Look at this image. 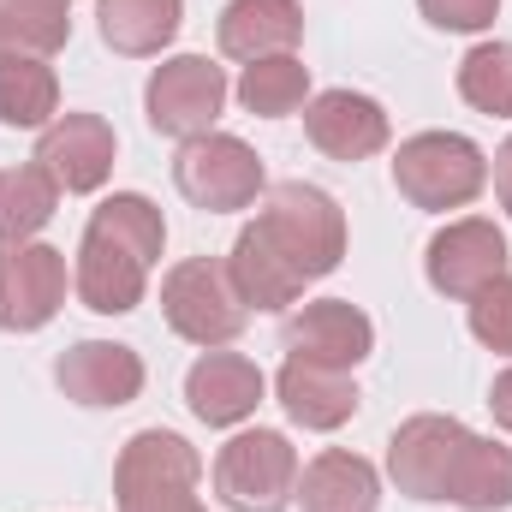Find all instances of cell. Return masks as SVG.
I'll return each instance as SVG.
<instances>
[{
    "label": "cell",
    "mask_w": 512,
    "mask_h": 512,
    "mask_svg": "<svg viewBox=\"0 0 512 512\" xmlns=\"http://www.w3.org/2000/svg\"><path fill=\"white\" fill-rule=\"evenodd\" d=\"M417 12L435 24V30H453V36H477L501 18V0H417Z\"/></svg>",
    "instance_id": "obj_28"
},
{
    "label": "cell",
    "mask_w": 512,
    "mask_h": 512,
    "mask_svg": "<svg viewBox=\"0 0 512 512\" xmlns=\"http://www.w3.org/2000/svg\"><path fill=\"white\" fill-rule=\"evenodd\" d=\"M215 495L227 512H286L298 495V447L280 429H239L215 453Z\"/></svg>",
    "instance_id": "obj_6"
},
{
    "label": "cell",
    "mask_w": 512,
    "mask_h": 512,
    "mask_svg": "<svg viewBox=\"0 0 512 512\" xmlns=\"http://www.w3.org/2000/svg\"><path fill=\"white\" fill-rule=\"evenodd\" d=\"M346 256V209L304 179L268 185L256 203V221L233 239L227 274L245 298V310H286L304 298L310 280L334 274Z\"/></svg>",
    "instance_id": "obj_1"
},
{
    "label": "cell",
    "mask_w": 512,
    "mask_h": 512,
    "mask_svg": "<svg viewBox=\"0 0 512 512\" xmlns=\"http://www.w3.org/2000/svg\"><path fill=\"white\" fill-rule=\"evenodd\" d=\"M173 185H179L185 203H197V209H209V215L251 209L256 197L268 191L256 149L245 143V137H233V131H203V137L179 143Z\"/></svg>",
    "instance_id": "obj_7"
},
{
    "label": "cell",
    "mask_w": 512,
    "mask_h": 512,
    "mask_svg": "<svg viewBox=\"0 0 512 512\" xmlns=\"http://www.w3.org/2000/svg\"><path fill=\"white\" fill-rule=\"evenodd\" d=\"M280 340H286V358L328 364V370H358L376 352V322L352 298H316V304H298L286 316Z\"/></svg>",
    "instance_id": "obj_11"
},
{
    "label": "cell",
    "mask_w": 512,
    "mask_h": 512,
    "mask_svg": "<svg viewBox=\"0 0 512 512\" xmlns=\"http://www.w3.org/2000/svg\"><path fill=\"white\" fill-rule=\"evenodd\" d=\"M274 393L286 405V417L310 435H334L340 423L358 417V382L352 370H328V364H304V358H286L280 376H274Z\"/></svg>",
    "instance_id": "obj_17"
},
{
    "label": "cell",
    "mask_w": 512,
    "mask_h": 512,
    "mask_svg": "<svg viewBox=\"0 0 512 512\" xmlns=\"http://www.w3.org/2000/svg\"><path fill=\"white\" fill-rule=\"evenodd\" d=\"M114 155H120V137H114V126L102 114H60L36 137V167L72 197L102 191L108 173H114Z\"/></svg>",
    "instance_id": "obj_12"
},
{
    "label": "cell",
    "mask_w": 512,
    "mask_h": 512,
    "mask_svg": "<svg viewBox=\"0 0 512 512\" xmlns=\"http://www.w3.org/2000/svg\"><path fill=\"white\" fill-rule=\"evenodd\" d=\"M72 42V0H0V66L54 60Z\"/></svg>",
    "instance_id": "obj_21"
},
{
    "label": "cell",
    "mask_w": 512,
    "mask_h": 512,
    "mask_svg": "<svg viewBox=\"0 0 512 512\" xmlns=\"http://www.w3.org/2000/svg\"><path fill=\"white\" fill-rule=\"evenodd\" d=\"M423 274H429V286L441 298H471L495 274H507V233L495 221H483V215L447 221L423 251Z\"/></svg>",
    "instance_id": "obj_13"
},
{
    "label": "cell",
    "mask_w": 512,
    "mask_h": 512,
    "mask_svg": "<svg viewBox=\"0 0 512 512\" xmlns=\"http://www.w3.org/2000/svg\"><path fill=\"white\" fill-rule=\"evenodd\" d=\"M215 42L227 60H268V54H292L304 42V6L298 0H227Z\"/></svg>",
    "instance_id": "obj_18"
},
{
    "label": "cell",
    "mask_w": 512,
    "mask_h": 512,
    "mask_svg": "<svg viewBox=\"0 0 512 512\" xmlns=\"http://www.w3.org/2000/svg\"><path fill=\"white\" fill-rule=\"evenodd\" d=\"M161 316H167V328L179 340H191L203 352L233 346L245 334V322H251L227 262H215V256H185V262H173L161 274Z\"/></svg>",
    "instance_id": "obj_5"
},
{
    "label": "cell",
    "mask_w": 512,
    "mask_h": 512,
    "mask_svg": "<svg viewBox=\"0 0 512 512\" xmlns=\"http://www.w3.org/2000/svg\"><path fill=\"white\" fill-rule=\"evenodd\" d=\"M465 304H471V334H477L489 352L512 358V274H495V280H489L483 292H471Z\"/></svg>",
    "instance_id": "obj_27"
},
{
    "label": "cell",
    "mask_w": 512,
    "mask_h": 512,
    "mask_svg": "<svg viewBox=\"0 0 512 512\" xmlns=\"http://www.w3.org/2000/svg\"><path fill=\"white\" fill-rule=\"evenodd\" d=\"M60 209V185L30 161V167H6L0 173V245H24L36 239Z\"/></svg>",
    "instance_id": "obj_25"
},
{
    "label": "cell",
    "mask_w": 512,
    "mask_h": 512,
    "mask_svg": "<svg viewBox=\"0 0 512 512\" xmlns=\"http://www.w3.org/2000/svg\"><path fill=\"white\" fill-rule=\"evenodd\" d=\"M465 441H471V429L459 417L417 411L387 441V477L411 501H447L453 495V477H459V459H465Z\"/></svg>",
    "instance_id": "obj_9"
},
{
    "label": "cell",
    "mask_w": 512,
    "mask_h": 512,
    "mask_svg": "<svg viewBox=\"0 0 512 512\" xmlns=\"http://www.w3.org/2000/svg\"><path fill=\"white\" fill-rule=\"evenodd\" d=\"M459 96L489 120H512V42H477L459 60Z\"/></svg>",
    "instance_id": "obj_26"
},
{
    "label": "cell",
    "mask_w": 512,
    "mask_h": 512,
    "mask_svg": "<svg viewBox=\"0 0 512 512\" xmlns=\"http://www.w3.org/2000/svg\"><path fill=\"white\" fill-rule=\"evenodd\" d=\"M262 387H268V376L256 370L251 358L221 346V352H203L185 370V405L209 429H239L256 405H262Z\"/></svg>",
    "instance_id": "obj_16"
},
{
    "label": "cell",
    "mask_w": 512,
    "mask_h": 512,
    "mask_svg": "<svg viewBox=\"0 0 512 512\" xmlns=\"http://www.w3.org/2000/svg\"><path fill=\"white\" fill-rule=\"evenodd\" d=\"M393 185L411 209L447 215L483 197L489 185V155L465 131H417L393 149Z\"/></svg>",
    "instance_id": "obj_3"
},
{
    "label": "cell",
    "mask_w": 512,
    "mask_h": 512,
    "mask_svg": "<svg viewBox=\"0 0 512 512\" xmlns=\"http://www.w3.org/2000/svg\"><path fill=\"white\" fill-rule=\"evenodd\" d=\"M495 197H501V209L512 215V137L495 149Z\"/></svg>",
    "instance_id": "obj_30"
},
{
    "label": "cell",
    "mask_w": 512,
    "mask_h": 512,
    "mask_svg": "<svg viewBox=\"0 0 512 512\" xmlns=\"http://www.w3.org/2000/svg\"><path fill=\"white\" fill-rule=\"evenodd\" d=\"M96 24H102V42L126 60H149L161 54L179 24H185V0H96Z\"/></svg>",
    "instance_id": "obj_20"
},
{
    "label": "cell",
    "mask_w": 512,
    "mask_h": 512,
    "mask_svg": "<svg viewBox=\"0 0 512 512\" xmlns=\"http://www.w3.org/2000/svg\"><path fill=\"white\" fill-rule=\"evenodd\" d=\"M292 501L304 512H376L382 507V477H376L370 459H358L346 447H328L298 471Z\"/></svg>",
    "instance_id": "obj_19"
},
{
    "label": "cell",
    "mask_w": 512,
    "mask_h": 512,
    "mask_svg": "<svg viewBox=\"0 0 512 512\" xmlns=\"http://www.w3.org/2000/svg\"><path fill=\"white\" fill-rule=\"evenodd\" d=\"M304 137L328 155V161H370L382 155L393 120L376 96H358V90H322L304 102Z\"/></svg>",
    "instance_id": "obj_14"
},
{
    "label": "cell",
    "mask_w": 512,
    "mask_h": 512,
    "mask_svg": "<svg viewBox=\"0 0 512 512\" xmlns=\"http://www.w3.org/2000/svg\"><path fill=\"white\" fill-rule=\"evenodd\" d=\"M203 459L173 429H137L114 459V501L120 512H203Z\"/></svg>",
    "instance_id": "obj_4"
},
{
    "label": "cell",
    "mask_w": 512,
    "mask_h": 512,
    "mask_svg": "<svg viewBox=\"0 0 512 512\" xmlns=\"http://www.w3.org/2000/svg\"><path fill=\"white\" fill-rule=\"evenodd\" d=\"M227 96H233V84H227V72H221L209 54H173V60H161V66L149 72V84H143V114H149V131L191 143V137L215 131Z\"/></svg>",
    "instance_id": "obj_8"
},
{
    "label": "cell",
    "mask_w": 512,
    "mask_h": 512,
    "mask_svg": "<svg viewBox=\"0 0 512 512\" xmlns=\"http://www.w3.org/2000/svg\"><path fill=\"white\" fill-rule=\"evenodd\" d=\"M447 501L465 512H507L512 507V447L489 441V435H471Z\"/></svg>",
    "instance_id": "obj_23"
},
{
    "label": "cell",
    "mask_w": 512,
    "mask_h": 512,
    "mask_svg": "<svg viewBox=\"0 0 512 512\" xmlns=\"http://www.w3.org/2000/svg\"><path fill=\"white\" fill-rule=\"evenodd\" d=\"M60 120V78L48 60H12L0 66V126L42 131Z\"/></svg>",
    "instance_id": "obj_24"
},
{
    "label": "cell",
    "mask_w": 512,
    "mask_h": 512,
    "mask_svg": "<svg viewBox=\"0 0 512 512\" xmlns=\"http://www.w3.org/2000/svg\"><path fill=\"white\" fill-rule=\"evenodd\" d=\"M239 108L256 114V120H286L310 102V66L298 54H268V60H251L233 84Z\"/></svg>",
    "instance_id": "obj_22"
},
{
    "label": "cell",
    "mask_w": 512,
    "mask_h": 512,
    "mask_svg": "<svg viewBox=\"0 0 512 512\" xmlns=\"http://www.w3.org/2000/svg\"><path fill=\"white\" fill-rule=\"evenodd\" d=\"M167 251V221L143 191H114L90 209V227L78 239L72 292L96 316H131L149 292V268Z\"/></svg>",
    "instance_id": "obj_2"
},
{
    "label": "cell",
    "mask_w": 512,
    "mask_h": 512,
    "mask_svg": "<svg viewBox=\"0 0 512 512\" xmlns=\"http://www.w3.org/2000/svg\"><path fill=\"white\" fill-rule=\"evenodd\" d=\"M66 251L24 239V245H0V328L6 334H36L60 316L66 304Z\"/></svg>",
    "instance_id": "obj_10"
},
{
    "label": "cell",
    "mask_w": 512,
    "mask_h": 512,
    "mask_svg": "<svg viewBox=\"0 0 512 512\" xmlns=\"http://www.w3.org/2000/svg\"><path fill=\"white\" fill-rule=\"evenodd\" d=\"M54 382L72 405H90V411H120L143 393V358L120 346V340H78L72 352H60L54 364Z\"/></svg>",
    "instance_id": "obj_15"
},
{
    "label": "cell",
    "mask_w": 512,
    "mask_h": 512,
    "mask_svg": "<svg viewBox=\"0 0 512 512\" xmlns=\"http://www.w3.org/2000/svg\"><path fill=\"white\" fill-rule=\"evenodd\" d=\"M489 411H495V423L512 435V370L495 376V387H489Z\"/></svg>",
    "instance_id": "obj_29"
}]
</instances>
